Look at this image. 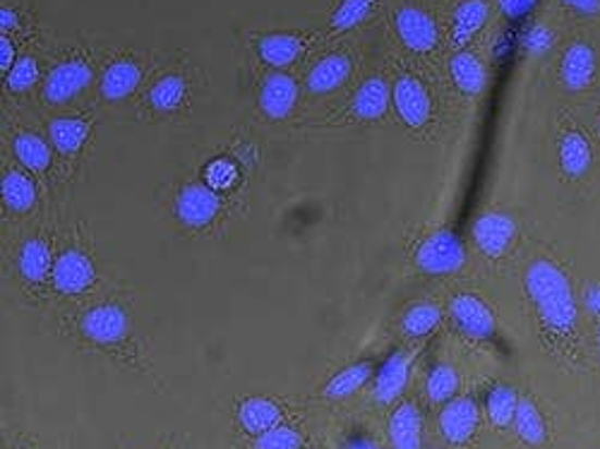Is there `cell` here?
I'll return each instance as SVG.
<instances>
[{"instance_id": "cell-4", "label": "cell", "mask_w": 600, "mask_h": 449, "mask_svg": "<svg viewBox=\"0 0 600 449\" xmlns=\"http://www.w3.org/2000/svg\"><path fill=\"white\" fill-rule=\"evenodd\" d=\"M394 32L404 49L416 56H432L438 53L442 44L440 25L428 8L418 3H402L392 13Z\"/></svg>"}, {"instance_id": "cell-26", "label": "cell", "mask_w": 600, "mask_h": 449, "mask_svg": "<svg viewBox=\"0 0 600 449\" xmlns=\"http://www.w3.org/2000/svg\"><path fill=\"white\" fill-rule=\"evenodd\" d=\"M490 20V3L488 0H462L454 8L450 22V39L458 49L476 39V34L488 25Z\"/></svg>"}, {"instance_id": "cell-18", "label": "cell", "mask_w": 600, "mask_h": 449, "mask_svg": "<svg viewBox=\"0 0 600 449\" xmlns=\"http://www.w3.org/2000/svg\"><path fill=\"white\" fill-rule=\"evenodd\" d=\"M411 368H414V353L406 349H396L390 359H387L378 375H375L372 397L378 404H394V401L404 395V389L411 380Z\"/></svg>"}, {"instance_id": "cell-31", "label": "cell", "mask_w": 600, "mask_h": 449, "mask_svg": "<svg viewBox=\"0 0 600 449\" xmlns=\"http://www.w3.org/2000/svg\"><path fill=\"white\" fill-rule=\"evenodd\" d=\"M442 308L432 301L411 303L402 315V332L411 341L428 339L442 325Z\"/></svg>"}, {"instance_id": "cell-30", "label": "cell", "mask_w": 600, "mask_h": 449, "mask_svg": "<svg viewBox=\"0 0 600 449\" xmlns=\"http://www.w3.org/2000/svg\"><path fill=\"white\" fill-rule=\"evenodd\" d=\"M187 77L185 73H179V70H173V73L161 75L155 85L149 87L147 92V104L155 109L157 113H173L179 111L181 106L187 99Z\"/></svg>"}, {"instance_id": "cell-12", "label": "cell", "mask_w": 600, "mask_h": 449, "mask_svg": "<svg viewBox=\"0 0 600 449\" xmlns=\"http://www.w3.org/2000/svg\"><path fill=\"white\" fill-rule=\"evenodd\" d=\"M221 211V197L209 183H187L175 197V217L187 229H207Z\"/></svg>"}, {"instance_id": "cell-21", "label": "cell", "mask_w": 600, "mask_h": 449, "mask_svg": "<svg viewBox=\"0 0 600 449\" xmlns=\"http://www.w3.org/2000/svg\"><path fill=\"white\" fill-rule=\"evenodd\" d=\"M284 406L269 397H248L238 404V423L243 433H248L250 437L269 433L284 423Z\"/></svg>"}, {"instance_id": "cell-46", "label": "cell", "mask_w": 600, "mask_h": 449, "mask_svg": "<svg viewBox=\"0 0 600 449\" xmlns=\"http://www.w3.org/2000/svg\"><path fill=\"white\" fill-rule=\"evenodd\" d=\"M593 123H596V135L600 137V109H598V113H596V121H593Z\"/></svg>"}, {"instance_id": "cell-15", "label": "cell", "mask_w": 600, "mask_h": 449, "mask_svg": "<svg viewBox=\"0 0 600 449\" xmlns=\"http://www.w3.org/2000/svg\"><path fill=\"white\" fill-rule=\"evenodd\" d=\"M298 99V82L291 73H286V70H272V73H267L260 92H257V104H260V111L269 121H286V118L296 111Z\"/></svg>"}, {"instance_id": "cell-45", "label": "cell", "mask_w": 600, "mask_h": 449, "mask_svg": "<svg viewBox=\"0 0 600 449\" xmlns=\"http://www.w3.org/2000/svg\"><path fill=\"white\" fill-rule=\"evenodd\" d=\"M596 359L600 363V323H598V332H596Z\"/></svg>"}, {"instance_id": "cell-22", "label": "cell", "mask_w": 600, "mask_h": 449, "mask_svg": "<svg viewBox=\"0 0 600 449\" xmlns=\"http://www.w3.org/2000/svg\"><path fill=\"white\" fill-rule=\"evenodd\" d=\"M450 77L464 97H480L488 87V65L478 53L458 49L450 58Z\"/></svg>"}, {"instance_id": "cell-17", "label": "cell", "mask_w": 600, "mask_h": 449, "mask_svg": "<svg viewBox=\"0 0 600 449\" xmlns=\"http://www.w3.org/2000/svg\"><path fill=\"white\" fill-rule=\"evenodd\" d=\"M94 279H97V267L79 247H68V251L56 257L51 283L58 293L82 295L91 289Z\"/></svg>"}, {"instance_id": "cell-39", "label": "cell", "mask_w": 600, "mask_h": 449, "mask_svg": "<svg viewBox=\"0 0 600 449\" xmlns=\"http://www.w3.org/2000/svg\"><path fill=\"white\" fill-rule=\"evenodd\" d=\"M17 41L13 39V34H0V70H3V77H8L10 70L15 68L20 61L17 56Z\"/></svg>"}, {"instance_id": "cell-29", "label": "cell", "mask_w": 600, "mask_h": 449, "mask_svg": "<svg viewBox=\"0 0 600 449\" xmlns=\"http://www.w3.org/2000/svg\"><path fill=\"white\" fill-rule=\"evenodd\" d=\"M89 137V123L77 116H61L49 123V139L58 155L75 157Z\"/></svg>"}, {"instance_id": "cell-44", "label": "cell", "mask_w": 600, "mask_h": 449, "mask_svg": "<svg viewBox=\"0 0 600 449\" xmlns=\"http://www.w3.org/2000/svg\"><path fill=\"white\" fill-rule=\"evenodd\" d=\"M207 179H209V185L215 187V191H219V187H229V183L233 179V167H229L226 161H217L215 167L209 169Z\"/></svg>"}, {"instance_id": "cell-42", "label": "cell", "mask_w": 600, "mask_h": 449, "mask_svg": "<svg viewBox=\"0 0 600 449\" xmlns=\"http://www.w3.org/2000/svg\"><path fill=\"white\" fill-rule=\"evenodd\" d=\"M20 29H22L20 8L3 3V8H0V34H17Z\"/></svg>"}, {"instance_id": "cell-33", "label": "cell", "mask_w": 600, "mask_h": 449, "mask_svg": "<svg viewBox=\"0 0 600 449\" xmlns=\"http://www.w3.org/2000/svg\"><path fill=\"white\" fill-rule=\"evenodd\" d=\"M462 389V373L456 371V365L440 361L434 363L428 377H426V395L432 406L450 404L454 397H458Z\"/></svg>"}, {"instance_id": "cell-23", "label": "cell", "mask_w": 600, "mask_h": 449, "mask_svg": "<svg viewBox=\"0 0 600 449\" xmlns=\"http://www.w3.org/2000/svg\"><path fill=\"white\" fill-rule=\"evenodd\" d=\"M378 363L372 359L366 361H356L346 365V368H341L339 373H334L329 377V383L322 387V399L325 401H346L353 395H358L363 387L375 380V375H378Z\"/></svg>"}, {"instance_id": "cell-10", "label": "cell", "mask_w": 600, "mask_h": 449, "mask_svg": "<svg viewBox=\"0 0 600 449\" xmlns=\"http://www.w3.org/2000/svg\"><path fill=\"white\" fill-rule=\"evenodd\" d=\"M470 235H474V245L480 255L490 259V263H500V259L514 251L516 241H519V221L510 211L490 209L474 221Z\"/></svg>"}, {"instance_id": "cell-43", "label": "cell", "mask_w": 600, "mask_h": 449, "mask_svg": "<svg viewBox=\"0 0 600 449\" xmlns=\"http://www.w3.org/2000/svg\"><path fill=\"white\" fill-rule=\"evenodd\" d=\"M560 3L579 17H598L600 15V0H560Z\"/></svg>"}, {"instance_id": "cell-19", "label": "cell", "mask_w": 600, "mask_h": 449, "mask_svg": "<svg viewBox=\"0 0 600 449\" xmlns=\"http://www.w3.org/2000/svg\"><path fill=\"white\" fill-rule=\"evenodd\" d=\"M145 77V68L133 56H118L113 61L106 65L101 82H99V92L106 101H123L131 97L133 92H137L139 82Z\"/></svg>"}, {"instance_id": "cell-32", "label": "cell", "mask_w": 600, "mask_h": 449, "mask_svg": "<svg viewBox=\"0 0 600 449\" xmlns=\"http://www.w3.org/2000/svg\"><path fill=\"white\" fill-rule=\"evenodd\" d=\"M13 151H15L17 161L29 173L41 175L51 169L53 145H49V142L39 137L37 133H20L13 142Z\"/></svg>"}, {"instance_id": "cell-47", "label": "cell", "mask_w": 600, "mask_h": 449, "mask_svg": "<svg viewBox=\"0 0 600 449\" xmlns=\"http://www.w3.org/2000/svg\"><path fill=\"white\" fill-rule=\"evenodd\" d=\"M5 449H25V447H17V445H15V447H5Z\"/></svg>"}, {"instance_id": "cell-34", "label": "cell", "mask_w": 600, "mask_h": 449, "mask_svg": "<svg viewBox=\"0 0 600 449\" xmlns=\"http://www.w3.org/2000/svg\"><path fill=\"white\" fill-rule=\"evenodd\" d=\"M382 5V0H341L336 10L329 20V29L336 34H344L351 29H358L375 17Z\"/></svg>"}, {"instance_id": "cell-7", "label": "cell", "mask_w": 600, "mask_h": 449, "mask_svg": "<svg viewBox=\"0 0 600 449\" xmlns=\"http://www.w3.org/2000/svg\"><path fill=\"white\" fill-rule=\"evenodd\" d=\"M79 332L97 349L121 353L131 335V317L121 303H101L82 317Z\"/></svg>"}, {"instance_id": "cell-28", "label": "cell", "mask_w": 600, "mask_h": 449, "mask_svg": "<svg viewBox=\"0 0 600 449\" xmlns=\"http://www.w3.org/2000/svg\"><path fill=\"white\" fill-rule=\"evenodd\" d=\"M0 193H3V203L15 215H27L39 203L37 183L25 169H8L3 173V183H0Z\"/></svg>"}, {"instance_id": "cell-1", "label": "cell", "mask_w": 600, "mask_h": 449, "mask_svg": "<svg viewBox=\"0 0 600 449\" xmlns=\"http://www.w3.org/2000/svg\"><path fill=\"white\" fill-rule=\"evenodd\" d=\"M522 289L538 344L562 368L584 371L588 363L584 308L567 267L550 255H536L524 269Z\"/></svg>"}, {"instance_id": "cell-27", "label": "cell", "mask_w": 600, "mask_h": 449, "mask_svg": "<svg viewBox=\"0 0 600 449\" xmlns=\"http://www.w3.org/2000/svg\"><path fill=\"white\" fill-rule=\"evenodd\" d=\"M519 389L512 387L510 383H495L488 389L483 399L486 421L495 430H510L514 425L516 409H519Z\"/></svg>"}, {"instance_id": "cell-16", "label": "cell", "mask_w": 600, "mask_h": 449, "mask_svg": "<svg viewBox=\"0 0 600 449\" xmlns=\"http://www.w3.org/2000/svg\"><path fill=\"white\" fill-rule=\"evenodd\" d=\"M392 106V80L378 73L360 82V87L353 92L348 101L346 116L356 123H372L387 116Z\"/></svg>"}, {"instance_id": "cell-40", "label": "cell", "mask_w": 600, "mask_h": 449, "mask_svg": "<svg viewBox=\"0 0 600 449\" xmlns=\"http://www.w3.org/2000/svg\"><path fill=\"white\" fill-rule=\"evenodd\" d=\"M538 3L540 0H498V8L504 17L522 20L526 15H531Z\"/></svg>"}, {"instance_id": "cell-11", "label": "cell", "mask_w": 600, "mask_h": 449, "mask_svg": "<svg viewBox=\"0 0 600 449\" xmlns=\"http://www.w3.org/2000/svg\"><path fill=\"white\" fill-rule=\"evenodd\" d=\"M353 75H356V58H353L351 49L341 46V49L325 53L310 68L308 77H305V92L310 97H327V94L344 89Z\"/></svg>"}, {"instance_id": "cell-36", "label": "cell", "mask_w": 600, "mask_h": 449, "mask_svg": "<svg viewBox=\"0 0 600 449\" xmlns=\"http://www.w3.org/2000/svg\"><path fill=\"white\" fill-rule=\"evenodd\" d=\"M39 77H41L39 58L32 56V53H25V56H20V61L15 63V68L8 73L5 89L10 94H25V92L34 89V85H37Z\"/></svg>"}, {"instance_id": "cell-6", "label": "cell", "mask_w": 600, "mask_h": 449, "mask_svg": "<svg viewBox=\"0 0 600 449\" xmlns=\"http://www.w3.org/2000/svg\"><path fill=\"white\" fill-rule=\"evenodd\" d=\"M450 320L456 332L470 341H492L500 332L495 311L476 291H458L452 295Z\"/></svg>"}, {"instance_id": "cell-13", "label": "cell", "mask_w": 600, "mask_h": 449, "mask_svg": "<svg viewBox=\"0 0 600 449\" xmlns=\"http://www.w3.org/2000/svg\"><path fill=\"white\" fill-rule=\"evenodd\" d=\"M560 82L572 94L591 92L598 85V53L593 44L574 41L562 53Z\"/></svg>"}, {"instance_id": "cell-25", "label": "cell", "mask_w": 600, "mask_h": 449, "mask_svg": "<svg viewBox=\"0 0 600 449\" xmlns=\"http://www.w3.org/2000/svg\"><path fill=\"white\" fill-rule=\"evenodd\" d=\"M514 433L519 440L531 449H543L550 442V425L543 409L531 395H522L519 409L514 416Z\"/></svg>"}, {"instance_id": "cell-48", "label": "cell", "mask_w": 600, "mask_h": 449, "mask_svg": "<svg viewBox=\"0 0 600 449\" xmlns=\"http://www.w3.org/2000/svg\"><path fill=\"white\" fill-rule=\"evenodd\" d=\"M159 449H167V447H159Z\"/></svg>"}, {"instance_id": "cell-8", "label": "cell", "mask_w": 600, "mask_h": 449, "mask_svg": "<svg viewBox=\"0 0 600 449\" xmlns=\"http://www.w3.org/2000/svg\"><path fill=\"white\" fill-rule=\"evenodd\" d=\"M94 80V65L87 56L70 53L49 70L44 82V101L51 106H65L85 94Z\"/></svg>"}, {"instance_id": "cell-20", "label": "cell", "mask_w": 600, "mask_h": 449, "mask_svg": "<svg viewBox=\"0 0 600 449\" xmlns=\"http://www.w3.org/2000/svg\"><path fill=\"white\" fill-rule=\"evenodd\" d=\"M387 435H390L392 449H423L426 416H423L418 401L406 399L392 411L390 423H387Z\"/></svg>"}, {"instance_id": "cell-38", "label": "cell", "mask_w": 600, "mask_h": 449, "mask_svg": "<svg viewBox=\"0 0 600 449\" xmlns=\"http://www.w3.org/2000/svg\"><path fill=\"white\" fill-rule=\"evenodd\" d=\"M341 449H387V447L370 430L356 428V430H348L344 435V440H341Z\"/></svg>"}, {"instance_id": "cell-37", "label": "cell", "mask_w": 600, "mask_h": 449, "mask_svg": "<svg viewBox=\"0 0 600 449\" xmlns=\"http://www.w3.org/2000/svg\"><path fill=\"white\" fill-rule=\"evenodd\" d=\"M524 49L531 56L550 53L555 49V32H552L548 25H536L534 29H528L524 39Z\"/></svg>"}, {"instance_id": "cell-3", "label": "cell", "mask_w": 600, "mask_h": 449, "mask_svg": "<svg viewBox=\"0 0 600 449\" xmlns=\"http://www.w3.org/2000/svg\"><path fill=\"white\" fill-rule=\"evenodd\" d=\"M392 106L408 130L423 133L434 121V94L414 68H399L392 80Z\"/></svg>"}, {"instance_id": "cell-5", "label": "cell", "mask_w": 600, "mask_h": 449, "mask_svg": "<svg viewBox=\"0 0 600 449\" xmlns=\"http://www.w3.org/2000/svg\"><path fill=\"white\" fill-rule=\"evenodd\" d=\"M466 245L452 229H438L420 241L414 263L428 277H450L466 267Z\"/></svg>"}, {"instance_id": "cell-9", "label": "cell", "mask_w": 600, "mask_h": 449, "mask_svg": "<svg viewBox=\"0 0 600 449\" xmlns=\"http://www.w3.org/2000/svg\"><path fill=\"white\" fill-rule=\"evenodd\" d=\"M483 406L474 395H458L440 411V435L452 449H466L476 442L483 428Z\"/></svg>"}, {"instance_id": "cell-2", "label": "cell", "mask_w": 600, "mask_h": 449, "mask_svg": "<svg viewBox=\"0 0 600 449\" xmlns=\"http://www.w3.org/2000/svg\"><path fill=\"white\" fill-rule=\"evenodd\" d=\"M555 157L564 181L584 183L596 167V145L576 118L562 113L555 125Z\"/></svg>"}, {"instance_id": "cell-35", "label": "cell", "mask_w": 600, "mask_h": 449, "mask_svg": "<svg viewBox=\"0 0 600 449\" xmlns=\"http://www.w3.org/2000/svg\"><path fill=\"white\" fill-rule=\"evenodd\" d=\"M305 435L296 428V425L281 423L265 435L253 437L250 449H305Z\"/></svg>"}, {"instance_id": "cell-24", "label": "cell", "mask_w": 600, "mask_h": 449, "mask_svg": "<svg viewBox=\"0 0 600 449\" xmlns=\"http://www.w3.org/2000/svg\"><path fill=\"white\" fill-rule=\"evenodd\" d=\"M53 251L51 243L44 235H34V239L25 241L17 255V269L20 277L25 279L29 287H41L53 275Z\"/></svg>"}, {"instance_id": "cell-14", "label": "cell", "mask_w": 600, "mask_h": 449, "mask_svg": "<svg viewBox=\"0 0 600 449\" xmlns=\"http://www.w3.org/2000/svg\"><path fill=\"white\" fill-rule=\"evenodd\" d=\"M255 56L272 70H286L298 63L310 49V34L303 32H267L253 44Z\"/></svg>"}, {"instance_id": "cell-41", "label": "cell", "mask_w": 600, "mask_h": 449, "mask_svg": "<svg viewBox=\"0 0 600 449\" xmlns=\"http://www.w3.org/2000/svg\"><path fill=\"white\" fill-rule=\"evenodd\" d=\"M581 308L593 320H600V281H588L581 291Z\"/></svg>"}]
</instances>
